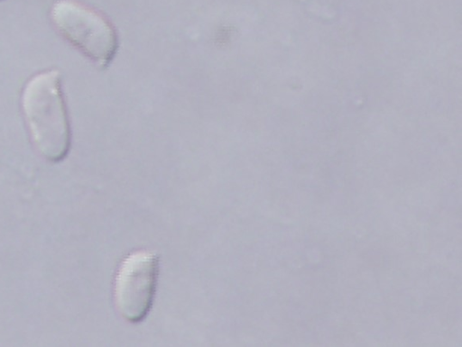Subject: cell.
<instances>
[{
	"label": "cell",
	"instance_id": "6da1fadb",
	"mask_svg": "<svg viewBox=\"0 0 462 347\" xmlns=\"http://www.w3.org/2000/svg\"><path fill=\"white\" fill-rule=\"evenodd\" d=\"M21 107L32 145L45 160L57 162L68 154L71 130L58 69L31 77L23 86Z\"/></svg>",
	"mask_w": 462,
	"mask_h": 347
},
{
	"label": "cell",
	"instance_id": "7a4b0ae2",
	"mask_svg": "<svg viewBox=\"0 0 462 347\" xmlns=\"http://www.w3.org/2000/svg\"><path fill=\"white\" fill-rule=\"evenodd\" d=\"M50 17L59 34L97 67L104 68L113 60L117 35L99 12L78 0H57Z\"/></svg>",
	"mask_w": 462,
	"mask_h": 347
},
{
	"label": "cell",
	"instance_id": "3957f363",
	"mask_svg": "<svg viewBox=\"0 0 462 347\" xmlns=\"http://www.w3.org/2000/svg\"><path fill=\"white\" fill-rule=\"evenodd\" d=\"M159 276V257L140 250L120 263L114 280V304L119 315L131 324L143 321L151 310Z\"/></svg>",
	"mask_w": 462,
	"mask_h": 347
}]
</instances>
